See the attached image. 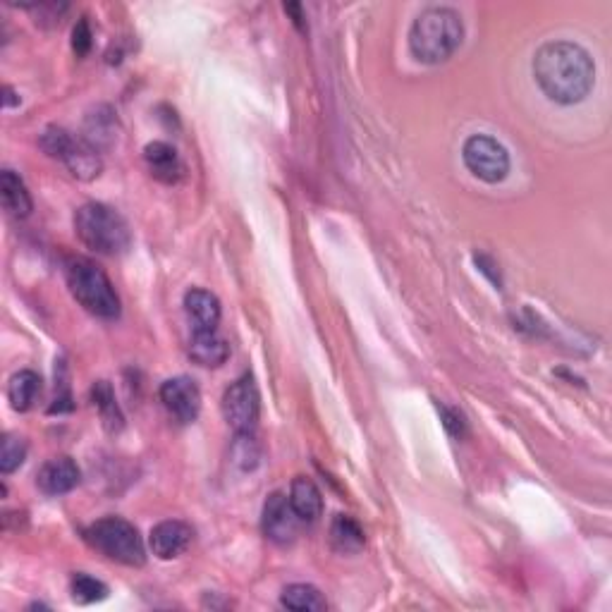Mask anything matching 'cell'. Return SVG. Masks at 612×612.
Listing matches in <instances>:
<instances>
[{"label":"cell","mask_w":612,"mask_h":612,"mask_svg":"<svg viewBox=\"0 0 612 612\" xmlns=\"http://www.w3.org/2000/svg\"><path fill=\"white\" fill-rule=\"evenodd\" d=\"M534 77L550 101L560 106H574L591 94L596 82V65L579 44L550 41L538 48Z\"/></svg>","instance_id":"6da1fadb"},{"label":"cell","mask_w":612,"mask_h":612,"mask_svg":"<svg viewBox=\"0 0 612 612\" xmlns=\"http://www.w3.org/2000/svg\"><path fill=\"white\" fill-rule=\"evenodd\" d=\"M464 41L462 17L452 8L433 5L421 10L409 29V48L419 63L440 65L457 53Z\"/></svg>","instance_id":"7a4b0ae2"},{"label":"cell","mask_w":612,"mask_h":612,"mask_svg":"<svg viewBox=\"0 0 612 612\" xmlns=\"http://www.w3.org/2000/svg\"><path fill=\"white\" fill-rule=\"evenodd\" d=\"M75 230L84 247L103 256H118L132 244L127 220L106 204H84L75 213Z\"/></svg>","instance_id":"3957f363"},{"label":"cell","mask_w":612,"mask_h":612,"mask_svg":"<svg viewBox=\"0 0 612 612\" xmlns=\"http://www.w3.org/2000/svg\"><path fill=\"white\" fill-rule=\"evenodd\" d=\"M65 278L72 297H75L89 314L106 318V321H113V318L120 316L118 292H115L108 275L103 273L94 261L72 259L67 263Z\"/></svg>","instance_id":"277c9868"},{"label":"cell","mask_w":612,"mask_h":612,"mask_svg":"<svg viewBox=\"0 0 612 612\" xmlns=\"http://www.w3.org/2000/svg\"><path fill=\"white\" fill-rule=\"evenodd\" d=\"M84 538L91 548H96L106 558L127 567H142L146 560L144 541L137 526L120 517H103L84 531Z\"/></svg>","instance_id":"5b68a950"},{"label":"cell","mask_w":612,"mask_h":612,"mask_svg":"<svg viewBox=\"0 0 612 612\" xmlns=\"http://www.w3.org/2000/svg\"><path fill=\"white\" fill-rule=\"evenodd\" d=\"M41 149H44L48 156L55 158V161L65 163V168L70 170L72 177L77 180H96L101 175V156L99 149H94L87 139H77L72 137L70 132L63 130V127H46L44 134L39 139Z\"/></svg>","instance_id":"8992f818"},{"label":"cell","mask_w":612,"mask_h":612,"mask_svg":"<svg viewBox=\"0 0 612 612\" xmlns=\"http://www.w3.org/2000/svg\"><path fill=\"white\" fill-rule=\"evenodd\" d=\"M464 165L469 173L488 185H498L510 175V153L498 139L488 137V134H474L462 146Z\"/></svg>","instance_id":"52a82bcc"},{"label":"cell","mask_w":612,"mask_h":612,"mask_svg":"<svg viewBox=\"0 0 612 612\" xmlns=\"http://www.w3.org/2000/svg\"><path fill=\"white\" fill-rule=\"evenodd\" d=\"M220 407H223L225 421H228L237 433L254 431L261 412V395L259 388H256L254 378L252 376L237 378V381L225 390L223 405Z\"/></svg>","instance_id":"ba28073f"},{"label":"cell","mask_w":612,"mask_h":612,"mask_svg":"<svg viewBox=\"0 0 612 612\" xmlns=\"http://www.w3.org/2000/svg\"><path fill=\"white\" fill-rule=\"evenodd\" d=\"M261 526L263 534H266V538H271L273 543H278V546H290V543H295V538L299 536L302 519L297 517L290 498L278 491L268 495V500L263 503Z\"/></svg>","instance_id":"9c48e42d"},{"label":"cell","mask_w":612,"mask_h":612,"mask_svg":"<svg viewBox=\"0 0 612 612\" xmlns=\"http://www.w3.org/2000/svg\"><path fill=\"white\" fill-rule=\"evenodd\" d=\"M161 402L177 424H194L201 412V390L187 376L170 378L161 385Z\"/></svg>","instance_id":"30bf717a"},{"label":"cell","mask_w":612,"mask_h":612,"mask_svg":"<svg viewBox=\"0 0 612 612\" xmlns=\"http://www.w3.org/2000/svg\"><path fill=\"white\" fill-rule=\"evenodd\" d=\"M194 541V529L187 522L180 519H165V522L156 524L151 529L149 546L151 553L158 560H175L182 553H187V548Z\"/></svg>","instance_id":"8fae6325"},{"label":"cell","mask_w":612,"mask_h":612,"mask_svg":"<svg viewBox=\"0 0 612 612\" xmlns=\"http://www.w3.org/2000/svg\"><path fill=\"white\" fill-rule=\"evenodd\" d=\"M79 479H82V474H79L75 459L60 455V457H51L44 467L39 469V474H36V486H39V491L46 495H65L75 491Z\"/></svg>","instance_id":"7c38bea8"},{"label":"cell","mask_w":612,"mask_h":612,"mask_svg":"<svg viewBox=\"0 0 612 612\" xmlns=\"http://www.w3.org/2000/svg\"><path fill=\"white\" fill-rule=\"evenodd\" d=\"M189 359L204 369H218L230 357L228 340L220 338L218 330H194L192 340L187 347Z\"/></svg>","instance_id":"4fadbf2b"},{"label":"cell","mask_w":612,"mask_h":612,"mask_svg":"<svg viewBox=\"0 0 612 612\" xmlns=\"http://www.w3.org/2000/svg\"><path fill=\"white\" fill-rule=\"evenodd\" d=\"M144 161L149 173L156 177V180L165 182V185H175V182L182 177V173H185V165H182L177 151L165 142L146 144Z\"/></svg>","instance_id":"5bb4252c"},{"label":"cell","mask_w":612,"mask_h":612,"mask_svg":"<svg viewBox=\"0 0 612 612\" xmlns=\"http://www.w3.org/2000/svg\"><path fill=\"white\" fill-rule=\"evenodd\" d=\"M185 311L194 330H216L220 323V302L213 292L192 287L185 295Z\"/></svg>","instance_id":"9a60e30c"},{"label":"cell","mask_w":612,"mask_h":612,"mask_svg":"<svg viewBox=\"0 0 612 612\" xmlns=\"http://www.w3.org/2000/svg\"><path fill=\"white\" fill-rule=\"evenodd\" d=\"M290 503L295 507L302 524H316L323 514V495L318 486L306 476H297L290 488Z\"/></svg>","instance_id":"2e32d148"},{"label":"cell","mask_w":612,"mask_h":612,"mask_svg":"<svg viewBox=\"0 0 612 612\" xmlns=\"http://www.w3.org/2000/svg\"><path fill=\"white\" fill-rule=\"evenodd\" d=\"M0 197H3V206L10 216L27 218L29 213H32L34 204L27 192V185H24L22 177L12 173V170H3V173H0Z\"/></svg>","instance_id":"e0dca14e"},{"label":"cell","mask_w":612,"mask_h":612,"mask_svg":"<svg viewBox=\"0 0 612 612\" xmlns=\"http://www.w3.org/2000/svg\"><path fill=\"white\" fill-rule=\"evenodd\" d=\"M41 393V376L32 369L17 371L8 383V400L15 412H29Z\"/></svg>","instance_id":"ac0fdd59"},{"label":"cell","mask_w":612,"mask_h":612,"mask_svg":"<svg viewBox=\"0 0 612 612\" xmlns=\"http://www.w3.org/2000/svg\"><path fill=\"white\" fill-rule=\"evenodd\" d=\"M330 541H333V548L340 550V553H359L364 548L366 538L361 526L352 517L338 514L333 524H330Z\"/></svg>","instance_id":"d6986e66"},{"label":"cell","mask_w":612,"mask_h":612,"mask_svg":"<svg viewBox=\"0 0 612 612\" xmlns=\"http://www.w3.org/2000/svg\"><path fill=\"white\" fill-rule=\"evenodd\" d=\"M280 603H283L287 610H295V612H321L328 608L326 598L321 596V591H318L316 586H309V584L287 586V589L283 591V596H280Z\"/></svg>","instance_id":"ffe728a7"},{"label":"cell","mask_w":612,"mask_h":612,"mask_svg":"<svg viewBox=\"0 0 612 612\" xmlns=\"http://www.w3.org/2000/svg\"><path fill=\"white\" fill-rule=\"evenodd\" d=\"M232 462L237 464L242 471H254L261 464V445L254 438L252 431H240L237 433L235 443H232Z\"/></svg>","instance_id":"44dd1931"},{"label":"cell","mask_w":612,"mask_h":612,"mask_svg":"<svg viewBox=\"0 0 612 612\" xmlns=\"http://www.w3.org/2000/svg\"><path fill=\"white\" fill-rule=\"evenodd\" d=\"M91 400H94V407L99 409L103 424H106L108 431H115V428L122 426V414L118 405H115V395L113 388L106 381H99L91 388Z\"/></svg>","instance_id":"7402d4cb"},{"label":"cell","mask_w":612,"mask_h":612,"mask_svg":"<svg viewBox=\"0 0 612 612\" xmlns=\"http://www.w3.org/2000/svg\"><path fill=\"white\" fill-rule=\"evenodd\" d=\"M115 137V115L113 110L108 108H99L94 115H89L87 118V142L94 146V149H99L103 144H110Z\"/></svg>","instance_id":"603a6c76"},{"label":"cell","mask_w":612,"mask_h":612,"mask_svg":"<svg viewBox=\"0 0 612 612\" xmlns=\"http://www.w3.org/2000/svg\"><path fill=\"white\" fill-rule=\"evenodd\" d=\"M108 596V586L103 581L89 577V574H75L72 577V601L79 605L99 603Z\"/></svg>","instance_id":"cb8c5ba5"},{"label":"cell","mask_w":612,"mask_h":612,"mask_svg":"<svg viewBox=\"0 0 612 612\" xmlns=\"http://www.w3.org/2000/svg\"><path fill=\"white\" fill-rule=\"evenodd\" d=\"M24 459H27V440L15 436V433H8L3 438V445H0V471L12 474V471L22 467Z\"/></svg>","instance_id":"d4e9b609"},{"label":"cell","mask_w":612,"mask_h":612,"mask_svg":"<svg viewBox=\"0 0 612 612\" xmlns=\"http://www.w3.org/2000/svg\"><path fill=\"white\" fill-rule=\"evenodd\" d=\"M72 48H75V53L82 58V55L89 53L91 48V29L87 20H79L75 32H72Z\"/></svg>","instance_id":"484cf974"},{"label":"cell","mask_w":612,"mask_h":612,"mask_svg":"<svg viewBox=\"0 0 612 612\" xmlns=\"http://www.w3.org/2000/svg\"><path fill=\"white\" fill-rule=\"evenodd\" d=\"M440 414H443L445 428H448L452 436L462 438L464 436V419H462V416H459L457 412H452V409H445V407H440Z\"/></svg>","instance_id":"4316f807"},{"label":"cell","mask_w":612,"mask_h":612,"mask_svg":"<svg viewBox=\"0 0 612 612\" xmlns=\"http://www.w3.org/2000/svg\"><path fill=\"white\" fill-rule=\"evenodd\" d=\"M3 94H5L3 96V106L5 108H12V106H17V103H20V99H15L17 94H15V91H12V87H5Z\"/></svg>","instance_id":"83f0119b"},{"label":"cell","mask_w":612,"mask_h":612,"mask_svg":"<svg viewBox=\"0 0 612 612\" xmlns=\"http://www.w3.org/2000/svg\"><path fill=\"white\" fill-rule=\"evenodd\" d=\"M285 10L292 12V15H295V24H299V27H302V20H304L302 8H299V5H285Z\"/></svg>","instance_id":"f1b7e54d"}]
</instances>
